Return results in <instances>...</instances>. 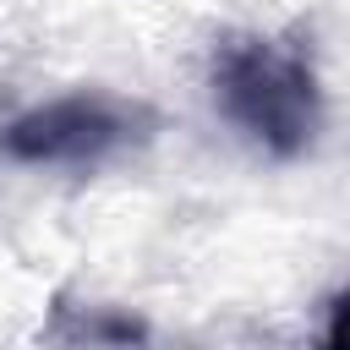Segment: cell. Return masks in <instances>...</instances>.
<instances>
[{"instance_id": "4", "label": "cell", "mask_w": 350, "mask_h": 350, "mask_svg": "<svg viewBox=\"0 0 350 350\" xmlns=\"http://www.w3.org/2000/svg\"><path fill=\"white\" fill-rule=\"evenodd\" d=\"M323 350H350V290L328 306V328H323Z\"/></svg>"}, {"instance_id": "1", "label": "cell", "mask_w": 350, "mask_h": 350, "mask_svg": "<svg viewBox=\"0 0 350 350\" xmlns=\"http://www.w3.org/2000/svg\"><path fill=\"white\" fill-rule=\"evenodd\" d=\"M213 104L235 131H246L273 159L306 153L323 120V93L312 66L284 44L252 33H235L213 49Z\"/></svg>"}, {"instance_id": "3", "label": "cell", "mask_w": 350, "mask_h": 350, "mask_svg": "<svg viewBox=\"0 0 350 350\" xmlns=\"http://www.w3.org/2000/svg\"><path fill=\"white\" fill-rule=\"evenodd\" d=\"M148 328L126 312H109V306H88L71 317V345H93V350H131L142 345Z\"/></svg>"}, {"instance_id": "2", "label": "cell", "mask_w": 350, "mask_h": 350, "mask_svg": "<svg viewBox=\"0 0 350 350\" xmlns=\"http://www.w3.org/2000/svg\"><path fill=\"white\" fill-rule=\"evenodd\" d=\"M148 131H153V115L142 104H126L115 93H66V98H49V104L27 109L22 120H11L5 153L22 164L93 170V164L148 142Z\"/></svg>"}]
</instances>
